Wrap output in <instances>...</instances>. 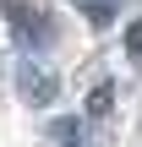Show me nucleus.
I'll return each mask as SVG.
<instances>
[{
	"label": "nucleus",
	"instance_id": "f257e3e1",
	"mask_svg": "<svg viewBox=\"0 0 142 147\" xmlns=\"http://www.w3.org/2000/svg\"><path fill=\"white\" fill-rule=\"evenodd\" d=\"M5 11H11V22H16V33H22V38H27L33 49H44V44H49V33H55V27H49V22L38 16V11H22L16 0H5Z\"/></svg>",
	"mask_w": 142,
	"mask_h": 147
},
{
	"label": "nucleus",
	"instance_id": "f03ea898",
	"mask_svg": "<svg viewBox=\"0 0 142 147\" xmlns=\"http://www.w3.org/2000/svg\"><path fill=\"white\" fill-rule=\"evenodd\" d=\"M22 87H27L33 104H49V98H55V76H44V71H33V65H22Z\"/></svg>",
	"mask_w": 142,
	"mask_h": 147
},
{
	"label": "nucleus",
	"instance_id": "7ed1b4c3",
	"mask_svg": "<svg viewBox=\"0 0 142 147\" xmlns=\"http://www.w3.org/2000/svg\"><path fill=\"white\" fill-rule=\"evenodd\" d=\"M109 109H115V87L104 82V87H93V93H88V115L99 120V115H109Z\"/></svg>",
	"mask_w": 142,
	"mask_h": 147
},
{
	"label": "nucleus",
	"instance_id": "20e7f679",
	"mask_svg": "<svg viewBox=\"0 0 142 147\" xmlns=\"http://www.w3.org/2000/svg\"><path fill=\"white\" fill-rule=\"evenodd\" d=\"M77 5H82L93 22H109V16H115V0H77Z\"/></svg>",
	"mask_w": 142,
	"mask_h": 147
},
{
	"label": "nucleus",
	"instance_id": "39448f33",
	"mask_svg": "<svg viewBox=\"0 0 142 147\" xmlns=\"http://www.w3.org/2000/svg\"><path fill=\"white\" fill-rule=\"evenodd\" d=\"M55 142H77V120H55Z\"/></svg>",
	"mask_w": 142,
	"mask_h": 147
},
{
	"label": "nucleus",
	"instance_id": "423d86ee",
	"mask_svg": "<svg viewBox=\"0 0 142 147\" xmlns=\"http://www.w3.org/2000/svg\"><path fill=\"white\" fill-rule=\"evenodd\" d=\"M126 49H131V55H142V22H131V27H126Z\"/></svg>",
	"mask_w": 142,
	"mask_h": 147
}]
</instances>
